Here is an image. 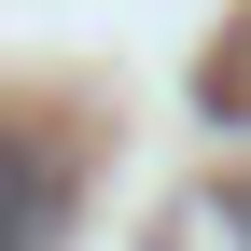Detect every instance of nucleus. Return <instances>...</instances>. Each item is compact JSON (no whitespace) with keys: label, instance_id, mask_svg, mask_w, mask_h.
<instances>
[{"label":"nucleus","instance_id":"1","mask_svg":"<svg viewBox=\"0 0 251 251\" xmlns=\"http://www.w3.org/2000/svg\"><path fill=\"white\" fill-rule=\"evenodd\" d=\"M56 224H70V168L0 126V251H56Z\"/></svg>","mask_w":251,"mask_h":251},{"label":"nucleus","instance_id":"2","mask_svg":"<svg viewBox=\"0 0 251 251\" xmlns=\"http://www.w3.org/2000/svg\"><path fill=\"white\" fill-rule=\"evenodd\" d=\"M224 237H251V181H224Z\"/></svg>","mask_w":251,"mask_h":251}]
</instances>
